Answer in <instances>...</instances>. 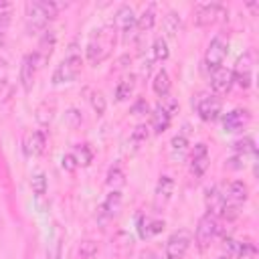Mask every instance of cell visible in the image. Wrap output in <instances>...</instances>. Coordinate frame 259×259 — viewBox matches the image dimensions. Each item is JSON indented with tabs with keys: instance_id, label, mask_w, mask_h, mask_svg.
<instances>
[{
	"instance_id": "1",
	"label": "cell",
	"mask_w": 259,
	"mask_h": 259,
	"mask_svg": "<svg viewBox=\"0 0 259 259\" xmlns=\"http://www.w3.org/2000/svg\"><path fill=\"white\" fill-rule=\"evenodd\" d=\"M61 4L57 2H47V0H32L24 4V16H26V30L28 34L38 32V30H47L49 22L57 16Z\"/></svg>"
},
{
	"instance_id": "2",
	"label": "cell",
	"mask_w": 259,
	"mask_h": 259,
	"mask_svg": "<svg viewBox=\"0 0 259 259\" xmlns=\"http://www.w3.org/2000/svg\"><path fill=\"white\" fill-rule=\"evenodd\" d=\"M115 45V26H99L93 30L89 42H87V61L91 65L103 63Z\"/></svg>"
},
{
	"instance_id": "3",
	"label": "cell",
	"mask_w": 259,
	"mask_h": 259,
	"mask_svg": "<svg viewBox=\"0 0 259 259\" xmlns=\"http://www.w3.org/2000/svg\"><path fill=\"white\" fill-rule=\"evenodd\" d=\"M81 67H83V59H81V53L77 51V42L73 40V42L69 45L67 55H65V57L59 61V65L55 67L51 81H53L55 85L71 83V81H75L77 75L81 73Z\"/></svg>"
},
{
	"instance_id": "4",
	"label": "cell",
	"mask_w": 259,
	"mask_h": 259,
	"mask_svg": "<svg viewBox=\"0 0 259 259\" xmlns=\"http://www.w3.org/2000/svg\"><path fill=\"white\" fill-rule=\"evenodd\" d=\"M227 14H229V10L221 2H204L194 8V22L198 26H212V24L225 20Z\"/></svg>"
},
{
	"instance_id": "5",
	"label": "cell",
	"mask_w": 259,
	"mask_h": 259,
	"mask_svg": "<svg viewBox=\"0 0 259 259\" xmlns=\"http://www.w3.org/2000/svg\"><path fill=\"white\" fill-rule=\"evenodd\" d=\"M227 49H229V42L223 34H214L204 51V67L208 71H217L219 67H223V61L227 57Z\"/></svg>"
},
{
	"instance_id": "6",
	"label": "cell",
	"mask_w": 259,
	"mask_h": 259,
	"mask_svg": "<svg viewBox=\"0 0 259 259\" xmlns=\"http://www.w3.org/2000/svg\"><path fill=\"white\" fill-rule=\"evenodd\" d=\"M190 243H192L190 231H186V229L174 231V233L168 237L166 247H164L166 259H182V257L186 255V251L190 249Z\"/></svg>"
},
{
	"instance_id": "7",
	"label": "cell",
	"mask_w": 259,
	"mask_h": 259,
	"mask_svg": "<svg viewBox=\"0 0 259 259\" xmlns=\"http://www.w3.org/2000/svg\"><path fill=\"white\" fill-rule=\"evenodd\" d=\"M217 235H219V219L214 214L206 212L204 217H200L196 231H194V241H196L198 249H206L214 241Z\"/></svg>"
},
{
	"instance_id": "8",
	"label": "cell",
	"mask_w": 259,
	"mask_h": 259,
	"mask_svg": "<svg viewBox=\"0 0 259 259\" xmlns=\"http://www.w3.org/2000/svg\"><path fill=\"white\" fill-rule=\"evenodd\" d=\"M42 69V63L38 59V55L32 51V53H26L22 57V63H20V71H18V79H20V85L24 91H30L32 85H34V79H36V73Z\"/></svg>"
},
{
	"instance_id": "9",
	"label": "cell",
	"mask_w": 259,
	"mask_h": 259,
	"mask_svg": "<svg viewBox=\"0 0 259 259\" xmlns=\"http://www.w3.org/2000/svg\"><path fill=\"white\" fill-rule=\"evenodd\" d=\"M221 109H223V101H221L219 95H214V93H200L196 97V113H198L200 119L214 121L221 115Z\"/></svg>"
},
{
	"instance_id": "10",
	"label": "cell",
	"mask_w": 259,
	"mask_h": 259,
	"mask_svg": "<svg viewBox=\"0 0 259 259\" xmlns=\"http://www.w3.org/2000/svg\"><path fill=\"white\" fill-rule=\"evenodd\" d=\"M231 73H233V85H239L243 89L251 87V83H253V55H251V51H245L239 57V61Z\"/></svg>"
},
{
	"instance_id": "11",
	"label": "cell",
	"mask_w": 259,
	"mask_h": 259,
	"mask_svg": "<svg viewBox=\"0 0 259 259\" xmlns=\"http://www.w3.org/2000/svg\"><path fill=\"white\" fill-rule=\"evenodd\" d=\"M176 107H178L176 99H168V103H160V105L154 107V111H152V130L156 134H164L168 130Z\"/></svg>"
},
{
	"instance_id": "12",
	"label": "cell",
	"mask_w": 259,
	"mask_h": 259,
	"mask_svg": "<svg viewBox=\"0 0 259 259\" xmlns=\"http://www.w3.org/2000/svg\"><path fill=\"white\" fill-rule=\"evenodd\" d=\"M136 12L130 4H121L115 12V20H113V26H117L123 34V38H132L138 30H136Z\"/></svg>"
},
{
	"instance_id": "13",
	"label": "cell",
	"mask_w": 259,
	"mask_h": 259,
	"mask_svg": "<svg viewBox=\"0 0 259 259\" xmlns=\"http://www.w3.org/2000/svg\"><path fill=\"white\" fill-rule=\"evenodd\" d=\"M45 146H47V134L42 130H28L22 138V152L28 158L40 156L45 152Z\"/></svg>"
},
{
	"instance_id": "14",
	"label": "cell",
	"mask_w": 259,
	"mask_h": 259,
	"mask_svg": "<svg viewBox=\"0 0 259 259\" xmlns=\"http://www.w3.org/2000/svg\"><path fill=\"white\" fill-rule=\"evenodd\" d=\"M251 121V111L247 107H235L223 115V127L225 132H241Z\"/></svg>"
},
{
	"instance_id": "15",
	"label": "cell",
	"mask_w": 259,
	"mask_h": 259,
	"mask_svg": "<svg viewBox=\"0 0 259 259\" xmlns=\"http://www.w3.org/2000/svg\"><path fill=\"white\" fill-rule=\"evenodd\" d=\"M208 162H210V158H208V146L202 144V142L200 144H194V148L190 152V172H192V176L200 178L206 172Z\"/></svg>"
},
{
	"instance_id": "16",
	"label": "cell",
	"mask_w": 259,
	"mask_h": 259,
	"mask_svg": "<svg viewBox=\"0 0 259 259\" xmlns=\"http://www.w3.org/2000/svg\"><path fill=\"white\" fill-rule=\"evenodd\" d=\"M204 202H206V208H208L206 212L219 217V214H223V210H225L227 198H225V192H223L217 184H212V186H208V188L204 190Z\"/></svg>"
},
{
	"instance_id": "17",
	"label": "cell",
	"mask_w": 259,
	"mask_h": 259,
	"mask_svg": "<svg viewBox=\"0 0 259 259\" xmlns=\"http://www.w3.org/2000/svg\"><path fill=\"white\" fill-rule=\"evenodd\" d=\"M231 87H233V73H231V69L219 67L217 71H212V75H210V89H212L214 95L227 93Z\"/></svg>"
},
{
	"instance_id": "18",
	"label": "cell",
	"mask_w": 259,
	"mask_h": 259,
	"mask_svg": "<svg viewBox=\"0 0 259 259\" xmlns=\"http://www.w3.org/2000/svg\"><path fill=\"white\" fill-rule=\"evenodd\" d=\"M225 198H227V204L239 206L249 198V186L243 180H233L225 190Z\"/></svg>"
},
{
	"instance_id": "19",
	"label": "cell",
	"mask_w": 259,
	"mask_h": 259,
	"mask_svg": "<svg viewBox=\"0 0 259 259\" xmlns=\"http://www.w3.org/2000/svg\"><path fill=\"white\" fill-rule=\"evenodd\" d=\"M55 42H57V34H55V30H45L42 36H40V40H38V47H36V51H34V53L38 55L42 67H45L47 61L51 59L53 49H55Z\"/></svg>"
},
{
	"instance_id": "20",
	"label": "cell",
	"mask_w": 259,
	"mask_h": 259,
	"mask_svg": "<svg viewBox=\"0 0 259 259\" xmlns=\"http://www.w3.org/2000/svg\"><path fill=\"white\" fill-rule=\"evenodd\" d=\"M172 192H174V178L168 174H162L156 182V202L166 204L172 198Z\"/></svg>"
},
{
	"instance_id": "21",
	"label": "cell",
	"mask_w": 259,
	"mask_h": 259,
	"mask_svg": "<svg viewBox=\"0 0 259 259\" xmlns=\"http://www.w3.org/2000/svg\"><path fill=\"white\" fill-rule=\"evenodd\" d=\"M164 221L162 219H148V217H140L138 219V231L140 237H150V235H158L164 229Z\"/></svg>"
},
{
	"instance_id": "22",
	"label": "cell",
	"mask_w": 259,
	"mask_h": 259,
	"mask_svg": "<svg viewBox=\"0 0 259 259\" xmlns=\"http://www.w3.org/2000/svg\"><path fill=\"white\" fill-rule=\"evenodd\" d=\"M119 206H121V192L119 190H111L105 196L103 204H101V214L105 219H111V217H115L119 212Z\"/></svg>"
},
{
	"instance_id": "23",
	"label": "cell",
	"mask_w": 259,
	"mask_h": 259,
	"mask_svg": "<svg viewBox=\"0 0 259 259\" xmlns=\"http://www.w3.org/2000/svg\"><path fill=\"white\" fill-rule=\"evenodd\" d=\"M152 89L158 97H166L168 91H170V75L166 69H160L156 75H154V81H152Z\"/></svg>"
},
{
	"instance_id": "24",
	"label": "cell",
	"mask_w": 259,
	"mask_h": 259,
	"mask_svg": "<svg viewBox=\"0 0 259 259\" xmlns=\"http://www.w3.org/2000/svg\"><path fill=\"white\" fill-rule=\"evenodd\" d=\"M154 22H156L154 6H148V8L136 18V30H138V32H146V30H150V28L154 26Z\"/></svg>"
},
{
	"instance_id": "25",
	"label": "cell",
	"mask_w": 259,
	"mask_h": 259,
	"mask_svg": "<svg viewBox=\"0 0 259 259\" xmlns=\"http://www.w3.org/2000/svg\"><path fill=\"white\" fill-rule=\"evenodd\" d=\"M164 28H166L168 36H176V34L180 32V28H182V18H180V14L174 12V10H170V12L164 16Z\"/></svg>"
},
{
	"instance_id": "26",
	"label": "cell",
	"mask_w": 259,
	"mask_h": 259,
	"mask_svg": "<svg viewBox=\"0 0 259 259\" xmlns=\"http://www.w3.org/2000/svg\"><path fill=\"white\" fill-rule=\"evenodd\" d=\"M170 55V49H168V40L164 36H156L154 42H152V59L154 61H166Z\"/></svg>"
},
{
	"instance_id": "27",
	"label": "cell",
	"mask_w": 259,
	"mask_h": 259,
	"mask_svg": "<svg viewBox=\"0 0 259 259\" xmlns=\"http://www.w3.org/2000/svg\"><path fill=\"white\" fill-rule=\"evenodd\" d=\"M134 87H136L134 77H125V79H121V81L117 83V87H115V99H117V101H125V99H130L132 93H134Z\"/></svg>"
},
{
	"instance_id": "28",
	"label": "cell",
	"mask_w": 259,
	"mask_h": 259,
	"mask_svg": "<svg viewBox=\"0 0 259 259\" xmlns=\"http://www.w3.org/2000/svg\"><path fill=\"white\" fill-rule=\"evenodd\" d=\"M233 150L239 156L245 158V154H255V142H253L251 136H243V138H239V140L233 142Z\"/></svg>"
},
{
	"instance_id": "29",
	"label": "cell",
	"mask_w": 259,
	"mask_h": 259,
	"mask_svg": "<svg viewBox=\"0 0 259 259\" xmlns=\"http://www.w3.org/2000/svg\"><path fill=\"white\" fill-rule=\"evenodd\" d=\"M188 148V138L186 134H176L172 140H170V150H172V156L174 158H182L184 152Z\"/></svg>"
},
{
	"instance_id": "30",
	"label": "cell",
	"mask_w": 259,
	"mask_h": 259,
	"mask_svg": "<svg viewBox=\"0 0 259 259\" xmlns=\"http://www.w3.org/2000/svg\"><path fill=\"white\" fill-rule=\"evenodd\" d=\"M73 156L77 158L79 166H81V164H83V166H87V164L93 160V150L89 148V144H77V146H75V150H73Z\"/></svg>"
},
{
	"instance_id": "31",
	"label": "cell",
	"mask_w": 259,
	"mask_h": 259,
	"mask_svg": "<svg viewBox=\"0 0 259 259\" xmlns=\"http://www.w3.org/2000/svg\"><path fill=\"white\" fill-rule=\"evenodd\" d=\"M30 186H32V192L36 196H45L47 194V188H49V182H47V176L42 172H36L32 178H30Z\"/></svg>"
},
{
	"instance_id": "32",
	"label": "cell",
	"mask_w": 259,
	"mask_h": 259,
	"mask_svg": "<svg viewBox=\"0 0 259 259\" xmlns=\"http://www.w3.org/2000/svg\"><path fill=\"white\" fill-rule=\"evenodd\" d=\"M77 253H79V257H81V259H93V257L97 255V243H95V241H91V239H85V241H81V243H79Z\"/></svg>"
},
{
	"instance_id": "33",
	"label": "cell",
	"mask_w": 259,
	"mask_h": 259,
	"mask_svg": "<svg viewBox=\"0 0 259 259\" xmlns=\"http://www.w3.org/2000/svg\"><path fill=\"white\" fill-rule=\"evenodd\" d=\"M121 182H123V170H121L119 164H115V166H111L109 172H107V184L113 186V184H121Z\"/></svg>"
},
{
	"instance_id": "34",
	"label": "cell",
	"mask_w": 259,
	"mask_h": 259,
	"mask_svg": "<svg viewBox=\"0 0 259 259\" xmlns=\"http://www.w3.org/2000/svg\"><path fill=\"white\" fill-rule=\"evenodd\" d=\"M0 188H10V172H8V166L4 162V156L0 152Z\"/></svg>"
},
{
	"instance_id": "35",
	"label": "cell",
	"mask_w": 259,
	"mask_h": 259,
	"mask_svg": "<svg viewBox=\"0 0 259 259\" xmlns=\"http://www.w3.org/2000/svg\"><path fill=\"white\" fill-rule=\"evenodd\" d=\"M91 105H93V109H95L97 115H103V111H105V107H107L103 93H93V95H91Z\"/></svg>"
},
{
	"instance_id": "36",
	"label": "cell",
	"mask_w": 259,
	"mask_h": 259,
	"mask_svg": "<svg viewBox=\"0 0 259 259\" xmlns=\"http://www.w3.org/2000/svg\"><path fill=\"white\" fill-rule=\"evenodd\" d=\"M61 166H63V170H67V172H73V170H77L79 162H77V158L73 156V152H69V154H65V156L61 158Z\"/></svg>"
},
{
	"instance_id": "37",
	"label": "cell",
	"mask_w": 259,
	"mask_h": 259,
	"mask_svg": "<svg viewBox=\"0 0 259 259\" xmlns=\"http://www.w3.org/2000/svg\"><path fill=\"white\" fill-rule=\"evenodd\" d=\"M148 138V127L146 125H138L136 130H134V134H132V140L134 142H142V140H146Z\"/></svg>"
},
{
	"instance_id": "38",
	"label": "cell",
	"mask_w": 259,
	"mask_h": 259,
	"mask_svg": "<svg viewBox=\"0 0 259 259\" xmlns=\"http://www.w3.org/2000/svg\"><path fill=\"white\" fill-rule=\"evenodd\" d=\"M241 162H243V156H239V154H237V156H233V158H229V160H227V166H229V168H233V170H239V168H243V164H241Z\"/></svg>"
},
{
	"instance_id": "39",
	"label": "cell",
	"mask_w": 259,
	"mask_h": 259,
	"mask_svg": "<svg viewBox=\"0 0 259 259\" xmlns=\"http://www.w3.org/2000/svg\"><path fill=\"white\" fill-rule=\"evenodd\" d=\"M140 111H148V103H146V99H138L134 105H132V113H140Z\"/></svg>"
},
{
	"instance_id": "40",
	"label": "cell",
	"mask_w": 259,
	"mask_h": 259,
	"mask_svg": "<svg viewBox=\"0 0 259 259\" xmlns=\"http://www.w3.org/2000/svg\"><path fill=\"white\" fill-rule=\"evenodd\" d=\"M4 63H6V57H4V49L0 47V67H4Z\"/></svg>"
},
{
	"instance_id": "41",
	"label": "cell",
	"mask_w": 259,
	"mask_h": 259,
	"mask_svg": "<svg viewBox=\"0 0 259 259\" xmlns=\"http://www.w3.org/2000/svg\"><path fill=\"white\" fill-rule=\"evenodd\" d=\"M142 259H156V255H152V253H148V255H144Z\"/></svg>"
},
{
	"instance_id": "42",
	"label": "cell",
	"mask_w": 259,
	"mask_h": 259,
	"mask_svg": "<svg viewBox=\"0 0 259 259\" xmlns=\"http://www.w3.org/2000/svg\"><path fill=\"white\" fill-rule=\"evenodd\" d=\"M219 259H231V257H229V255H227V257H225V255H223V257H219Z\"/></svg>"
}]
</instances>
